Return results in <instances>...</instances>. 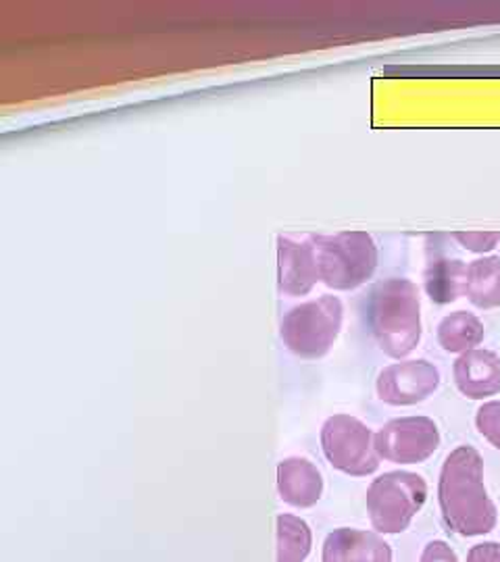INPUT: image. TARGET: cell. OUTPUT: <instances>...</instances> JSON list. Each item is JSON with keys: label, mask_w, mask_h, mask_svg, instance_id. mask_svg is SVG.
<instances>
[{"label": "cell", "mask_w": 500, "mask_h": 562, "mask_svg": "<svg viewBox=\"0 0 500 562\" xmlns=\"http://www.w3.org/2000/svg\"><path fill=\"white\" fill-rule=\"evenodd\" d=\"M438 503L442 519L459 536H486L497 527L499 513L486 492L484 462L476 448L459 446L446 457L438 483Z\"/></svg>", "instance_id": "cell-1"}, {"label": "cell", "mask_w": 500, "mask_h": 562, "mask_svg": "<svg viewBox=\"0 0 500 562\" xmlns=\"http://www.w3.org/2000/svg\"><path fill=\"white\" fill-rule=\"evenodd\" d=\"M367 319L381 352L404 359L421 340L420 288L402 278L380 281L371 290Z\"/></svg>", "instance_id": "cell-2"}, {"label": "cell", "mask_w": 500, "mask_h": 562, "mask_svg": "<svg viewBox=\"0 0 500 562\" xmlns=\"http://www.w3.org/2000/svg\"><path fill=\"white\" fill-rule=\"evenodd\" d=\"M320 281L332 290H357L378 269V246L367 232H341L313 238Z\"/></svg>", "instance_id": "cell-3"}, {"label": "cell", "mask_w": 500, "mask_h": 562, "mask_svg": "<svg viewBox=\"0 0 500 562\" xmlns=\"http://www.w3.org/2000/svg\"><path fill=\"white\" fill-rule=\"evenodd\" d=\"M344 306L336 296H321L318 301L295 306L281 319V340L300 359L315 361L325 357L342 329Z\"/></svg>", "instance_id": "cell-4"}, {"label": "cell", "mask_w": 500, "mask_h": 562, "mask_svg": "<svg viewBox=\"0 0 500 562\" xmlns=\"http://www.w3.org/2000/svg\"><path fill=\"white\" fill-rule=\"evenodd\" d=\"M427 501V483L418 473H384L367 490V513L378 533H402Z\"/></svg>", "instance_id": "cell-5"}, {"label": "cell", "mask_w": 500, "mask_h": 562, "mask_svg": "<svg viewBox=\"0 0 500 562\" xmlns=\"http://www.w3.org/2000/svg\"><path fill=\"white\" fill-rule=\"evenodd\" d=\"M321 448L327 462L351 477H367L380 467L376 434L351 415H334L323 423Z\"/></svg>", "instance_id": "cell-6"}, {"label": "cell", "mask_w": 500, "mask_h": 562, "mask_svg": "<svg viewBox=\"0 0 500 562\" xmlns=\"http://www.w3.org/2000/svg\"><path fill=\"white\" fill-rule=\"evenodd\" d=\"M441 446V431L427 417L392 419L376 434L380 459L397 464L425 462Z\"/></svg>", "instance_id": "cell-7"}, {"label": "cell", "mask_w": 500, "mask_h": 562, "mask_svg": "<svg viewBox=\"0 0 500 562\" xmlns=\"http://www.w3.org/2000/svg\"><path fill=\"white\" fill-rule=\"evenodd\" d=\"M441 385V371L427 361L395 362L381 369L376 390L381 402L413 406L427 401Z\"/></svg>", "instance_id": "cell-8"}, {"label": "cell", "mask_w": 500, "mask_h": 562, "mask_svg": "<svg viewBox=\"0 0 500 562\" xmlns=\"http://www.w3.org/2000/svg\"><path fill=\"white\" fill-rule=\"evenodd\" d=\"M320 281L311 241L278 238V285L288 296H304Z\"/></svg>", "instance_id": "cell-9"}, {"label": "cell", "mask_w": 500, "mask_h": 562, "mask_svg": "<svg viewBox=\"0 0 500 562\" xmlns=\"http://www.w3.org/2000/svg\"><path fill=\"white\" fill-rule=\"evenodd\" d=\"M321 562H392V550L374 531L341 527L325 538Z\"/></svg>", "instance_id": "cell-10"}, {"label": "cell", "mask_w": 500, "mask_h": 562, "mask_svg": "<svg viewBox=\"0 0 500 562\" xmlns=\"http://www.w3.org/2000/svg\"><path fill=\"white\" fill-rule=\"evenodd\" d=\"M460 394L471 401H484L500 392V357L490 350H469L453 367Z\"/></svg>", "instance_id": "cell-11"}, {"label": "cell", "mask_w": 500, "mask_h": 562, "mask_svg": "<svg viewBox=\"0 0 500 562\" xmlns=\"http://www.w3.org/2000/svg\"><path fill=\"white\" fill-rule=\"evenodd\" d=\"M278 492L290 506L309 508L320 503L323 477L320 469L307 459H286L278 467Z\"/></svg>", "instance_id": "cell-12"}, {"label": "cell", "mask_w": 500, "mask_h": 562, "mask_svg": "<svg viewBox=\"0 0 500 562\" xmlns=\"http://www.w3.org/2000/svg\"><path fill=\"white\" fill-rule=\"evenodd\" d=\"M423 288L430 301L436 304L459 301L467 290V265L459 259L446 257L427 262L423 273Z\"/></svg>", "instance_id": "cell-13"}, {"label": "cell", "mask_w": 500, "mask_h": 562, "mask_svg": "<svg viewBox=\"0 0 500 562\" xmlns=\"http://www.w3.org/2000/svg\"><path fill=\"white\" fill-rule=\"evenodd\" d=\"M465 296L481 311L500 306V259L484 257L467 265Z\"/></svg>", "instance_id": "cell-14"}, {"label": "cell", "mask_w": 500, "mask_h": 562, "mask_svg": "<svg viewBox=\"0 0 500 562\" xmlns=\"http://www.w3.org/2000/svg\"><path fill=\"white\" fill-rule=\"evenodd\" d=\"M484 323L467 311L451 313L438 325V341L446 352L465 355L484 341Z\"/></svg>", "instance_id": "cell-15"}, {"label": "cell", "mask_w": 500, "mask_h": 562, "mask_svg": "<svg viewBox=\"0 0 500 562\" xmlns=\"http://www.w3.org/2000/svg\"><path fill=\"white\" fill-rule=\"evenodd\" d=\"M311 546L313 536L307 522L295 515L278 517V562H304Z\"/></svg>", "instance_id": "cell-16"}, {"label": "cell", "mask_w": 500, "mask_h": 562, "mask_svg": "<svg viewBox=\"0 0 500 562\" xmlns=\"http://www.w3.org/2000/svg\"><path fill=\"white\" fill-rule=\"evenodd\" d=\"M476 427L481 436L500 452V401L481 404L476 415Z\"/></svg>", "instance_id": "cell-17"}, {"label": "cell", "mask_w": 500, "mask_h": 562, "mask_svg": "<svg viewBox=\"0 0 500 562\" xmlns=\"http://www.w3.org/2000/svg\"><path fill=\"white\" fill-rule=\"evenodd\" d=\"M453 238L469 252L484 255V252H490L497 248V244L500 241V232H457V234H453Z\"/></svg>", "instance_id": "cell-18"}, {"label": "cell", "mask_w": 500, "mask_h": 562, "mask_svg": "<svg viewBox=\"0 0 500 562\" xmlns=\"http://www.w3.org/2000/svg\"><path fill=\"white\" fill-rule=\"evenodd\" d=\"M421 562H459L455 550L446 542H430L425 546L423 554H421Z\"/></svg>", "instance_id": "cell-19"}, {"label": "cell", "mask_w": 500, "mask_h": 562, "mask_svg": "<svg viewBox=\"0 0 500 562\" xmlns=\"http://www.w3.org/2000/svg\"><path fill=\"white\" fill-rule=\"evenodd\" d=\"M467 562H500V543H478L469 550Z\"/></svg>", "instance_id": "cell-20"}]
</instances>
